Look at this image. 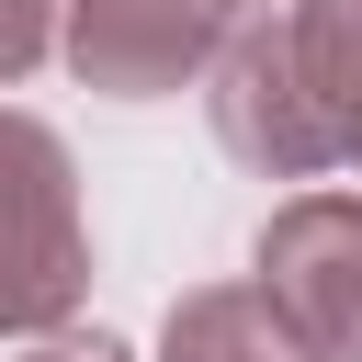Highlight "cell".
I'll use <instances>...</instances> for the list:
<instances>
[{
    "label": "cell",
    "mask_w": 362,
    "mask_h": 362,
    "mask_svg": "<svg viewBox=\"0 0 362 362\" xmlns=\"http://www.w3.org/2000/svg\"><path fill=\"white\" fill-rule=\"evenodd\" d=\"M294 34L317 68V102L339 124V170H362V0H294Z\"/></svg>",
    "instance_id": "cell-6"
},
{
    "label": "cell",
    "mask_w": 362,
    "mask_h": 362,
    "mask_svg": "<svg viewBox=\"0 0 362 362\" xmlns=\"http://www.w3.org/2000/svg\"><path fill=\"white\" fill-rule=\"evenodd\" d=\"M11 362H136V351H124V339H102V328H90V339H79V328H45V339H34V351H11Z\"/></svg>",
    "instance_id": "cell-8"
},
{
    "label": "cell",
    "mask_w": 362,
    "mask_h": 362,
    "mask_svg": "<svg viewBox=\"0 0 362 362\" xmlns=\"http://www.w3.org/2000/svg\"><path fill=\"white\" fill-rule=\"evenodd\" d=\"M204 102H215V147H226L238 170H260V181H317V170H339V124H328V102H317L294 0L238 11L226 57L204 68Z\"/></svg>",
    "instance_id": "cell-2"
},
{
    "label": "cell",
    "mask_w": 362,
    "mask_h": 362,
    "mask_svg": "<svg viewBox=\"0 0 362 362\" xmlns=\"http://www.w3.org/2000/svg\"><path fill=\"white\" fill-rule=\"evenodd\" d=\"M226 34H238V0H68L57 57L102 102H170L226 57Z\"/></svg>",
    "instance_id": "cell-4"
},
{
    "label": "cell",
    "mask_w": 362,
    "mask_h": 362,
    "mask_svg": "<svg viewBox=\"0 0 362 362\" xmlns=\"http://www.w3.org/2000/svg\"><path fill=\"white\" fill-rule=\"evenodd\" d=\"M158 362H317V351H305V328H294V317L260 294V272H249V283H192V294H170Z\"/></svg>",
    "instance_id": "cell-5"
},
{
    "label": "cell",
    "mask_w": 362,
    "mask_h": 362,
    "mask_svg": "<svg viewBox=\"0 0 362 362\" xmlns=\"http://www.w3.org/2000/svg\"><path fill=\"white\" fill-rule=\"evenodd\" d=\"M90 305V215L68 136L0 102V339H45Z\"/></svg>",
    "instance_id": "cell-1"
},
{
    "label": "cell",
    "mask_w": 362,
    "mask_h": 362,
    "mask_svg": "<svg viewBox=\"0 0 362 362\" xmlns=\"http://www.w3.org/2000/svg\"><path fill=\"white\" fill-rule=\"evenodd\" d=\"M249 272L317 362H362V192H283L249 238Z\"/></svg>",
    "instance_id": "cell-3"
},
{
    "label": "cell",
    "mask_w": 362,
    "mask_h": 362,
    "mask_svg": "<svg viewBox=\"0 0 362 362\" xmlns=\"http://www.w3.org/2000/svg\"><path fill=\"white\" fill-rule=\"evenodd\" d=\"M238 11H272V0H238Z\"/></svg>",
    "instance_id": "cell-9"
},
{
    "label": "cell",
    "mask_w": 362,
    "mask_h": 362,
    "mask_svg": "<svg viewBox=\"0 0 362 362\" xmlns=\"http://www.w3.org/2000/svg\"><path fill=\"white\" fill-rule=\"evenodd\" d=\"M57 23H68V0H0V90L57 57Z\"/></svg>",
    "instance_id": "cell-7"
}]
</instances>
